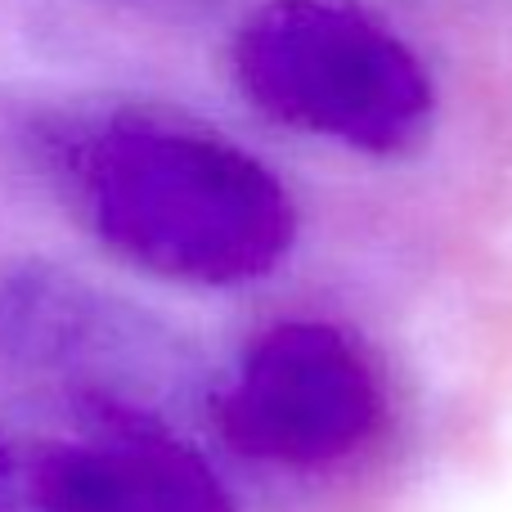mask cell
Listing matches in <instances>:
<instances>
[{
	"instance_id": "4",
	"label": "cell",
	"mask_w": 512,
	"mask_h": 512,
	"mask_svg": "<svg viewBox=\"0 0 512 512\" xmlns=\"http://www.w3.org/2000/svg\"><path fill=\"white\" fill-rule=\"evenodd\" d=\"M203 360L140 297L45 256H0V396L54 418L167 405L194 418Z\"/></svg>"
},
{
	"instance_id": "7",
	"label": "cell",
	"mask_w": 512,
	"mask_h": 512,
	"mask_svg": "<svg viewBox=\"0 0 512 512\" xmlns=\"http://www.w3.org/2000/svg\"><path fill=\"white\" fill-rule=\"evenodd\" d=\"M113 5L162 9V14H203V9H216V5H221V0H113Z\"/></svg>"
},
{
	"instance_id": "2",
	"label": "cell",
	"mask_w": 512,
	"mask_h": 512,
	"mask_svg": "<svg viewBox=\"0 0 512 512\" xmlns=\"http://www.w3.org/2000/svg\"><path fill=\"white\" fill-rule=\"evenodd\" d=\"M405 387L346 310L279 301L203 364L194 427L248 486L337 490L396 450Z\"/></svg>"
},
{
	"instance_id": "1",
	"label": "cell",
	"mask_w": 512,
	"mask_h": 512,
	"mask_svg": "<svg viewBox=\"0 0 512 512\" xmlns=\"http://www.w3.org/2000/svg\"><path fill=\"white\" fill-rule=\"evenodd\" d=\"M23 153L95 256L171 297L252 301L288 279L306 243L297 189L176 108H50L23 126Z\"/></svg>"
},
{
	"instance_id": "5",
	"label": "cell",
	"mask_w": 512,
	"mask_h": 512,
	"mask_svg": "<svg viewBox=\"0 0 512 512\" xmlns=\"http://www.w3.org/2000/svg\"><path fill=\"white\" fill-rule=\"evenodd\" d=\"M27 512H256L252 486L176 409H113L63 436L27 441Z\"/></svg>"
},
{
	"instance_id": "6",
	"label": "cell",
	"mask_w": 512,
	"mask_h": 512,
	"mask_svg": "<svg viewBox=\"0 0 512 512\" xmlns=\"http://www.w3.org/2000/svg\"><path fill=\"white\" fill-rule=\"evenodd\" d=\"M23 463H27V436L9 432V427L0 423V499H9V504H18Z\"/></svg>"
},
{
	"instance_id": "3",
	"label": "cell",
	"mask_w": 512,
	"mask_h": 512,
	"mask_svg": "<svg viewBox=\"0 0 512 512\" xmlns=\"http://www.w3.org/2000/svg\"><path fill=\"white\" fill-rule=\"evenodd\" d=\"M230 81L274 131L378 167L414 162L441 126L423 54L355 0H261L230 41Z\"/></svg>"
},
{
	"instance_id": "8",
	"label": "cell",
	"mask_w": 512,
	"mask_h": 512,
	"mask_svg": "<svg viewBox=\"0 0 512 512\" xmlns=\"http://www.w3.org/2000/svg\"><path fill=\"white\" fill-rule=\"evenodd\" d=\"M0 512H27V508H18V504H9V499H0Z\"/></svg>"
}]
</instances>
